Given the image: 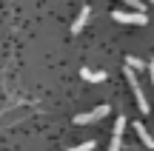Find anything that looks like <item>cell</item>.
Segmentation results:
<instances>
[{"label": "cell", "instance_id": "6da1fadb", "mask_svg": "<svg viewBox=\"0 0 154 151\" xmlns=\"http://www.w3.org/2000/svg\"><path fill=\"white\" fill-rule=\"evenodd\" d=\"M126 80H128V86H131V91H134V100H137V108H140V114H149V100H146V94H143V89H140V83H137V74L131 71V68H126Z\"/></svg>", "mask_w": 154, "mask_h": 151}, {"label": "cell", "instance_id": "7a4b0ae2", "mask_svg": "<svg viewBox=\"0 0 154 151\" xmlns=\"http://www.w3.org/2000/svg\"><path fill=\"white\" fill-rule=\"evenodd\" d=\"M111 17H114L117 23H126V26H146V14L143 11H111Z\"/></svg>", "mask_w": 154, "mask_h": 151}, {"label": "cell", "instance_id": "3957f363", "mask_svg": "<svg viewBox=\"0 0 154 151\" xmlns=\"http://www.w3.org/2000/svg\"><path fill=\"white\" fill-rule=\"evenodd\" d=\"M106 114H109V106H97V108H91V111H86V114H77L74 117V123L77 125H91V123H97V120H103Z\"/></svg>", "mask_w": 154, "mask_h": 151}, {"label": "cell", "instance_id": "277c9868", "mask_svg": "<svg viewBox=\"0 0 154 151\" xmlns=\"http://www.w3.org/2000/svg\"><path fill=\"white\" fill-rule=\"evenodd\" d=\"M88 17H91V9H88V6H83V9H80V14H77V17H74V23H72V34H80L83 29H86Z\"/></svg>", "mask_w": 154, "mask_h": 151}, {"label": "cell", "instance_id": "5b68a950", "mask_svg": "<svg viewBox=\"0 0 154 151\" xmlns=\"http://www.w3.org/2000/svg\"><path fill=\"white\" fill-rule=\"evenodd\" d=\"M80 77L88 80V83H103L109 74H106V71H91V68H80Z\"/></svg>", "mask_w": 154, "mask_h": 151}, {"label": "cell", "instance_id": "8992f818", "mask_svg": "<svg viewBox=\"0 0 154 151\" xmlns=\"http://www.w3.org/2000/svg\"><path fill=\"white\" fill-rule=\"evenodd\" d=\"M134 131H137V137L143 140V146H149V148H154V137L149 134V128H146L143 123H134Z\"/></svg>", "mask_w": 154, "mask_h": 151}, {"label": "cell", "instance_id": "52a82bcc", "mask_svg": "<svg viewBox=\"0 0 154 151\" xmlns=\"http://www.w3.org/2000/svg\"><path fill=\"white\" fill-rule=\"evenodd\" d=\"M146 63L140 60V57H126V68H131V71H140Z\"/></svg>", "mask_w": 154, "mask_h": 151}, {"label": "cell", "instance_id": "ba28073f", "mask_svg": "<svg viewBox=\"0 0 154 151\" xmlns=\"http://www.w3.org/2000/svg\"><path fill=\"white\" fill-rule=\"evenodd\" d=\"M97 143L94 140H86V143H80V146H72V148H63V151H91Z\"/></svg>", "mask_w": 154, "mask_h": 151}, {"label": "cell", "instance_id": "9c48e42d", "mask_svg": "<svg viewBox=\"0 0 154 151\" xmlns=\"http://www.w3.org/2000/svg\"><path fill=\"white\" fill-rule=\"evenodd\" d=\"M126 123H128L126 117H117V123H114V134H117V137H123V131H126Z\"/></svg>", "mask_w": 154, "mask_h": 151}, {"label": "cell", "instance_id": "30bf717a", "mask_svg": "<svg viewBox=\"0 0 154 151\" xmlns=\"http://www.w3.org/2000/svg\"><path fill=\"white\" fill-rule=\"evenodd\" d=\"M123 148V137H117V134H111V143H109V151H120Z\"/></svg>", "mask_w": 154, "mask_h": 151}, {"label": "cell", "instance_id": "8fae6325", "mask_svg": "<svg viewBox=\"0 0 154 151\" xmlns=\"http://www.w3.org/2000/svg\"><path fill=\"white\" fill-rule=\"evenodd\" d=\"M123 3H126V6H131L134 11H143V14H146V6H143V0H123Z\"/></svg>", "mask_w": 154, "mask_h": 151}, {"label": "cell", "instance_id": "7c38bea8", "mask_svg": "<svg viewBox=\"0 0 154 151\" xmlns=\"http://www.w3.org/2000/svg\"><path fill=\"white\" fill-rule=\"evenodd\" d=\"M149 74H151V83H154V60L149 63Z\"/></svg>", "mask_w": 154, "mask_h": 151}, {"label": "cell", "instance_id": "4fadbf2b", "mask_svg": "<svg viewBox=\"0 0 154 151\" xmlns=\"http://www.w3.org/2000/svg\"><path fill=\"white\" fill-rule=\"evenodd\" d=\"M151 3H154V0H151Z\"/></svg>", "mask_w": 154, "mask_h": 151}]
</instances>
